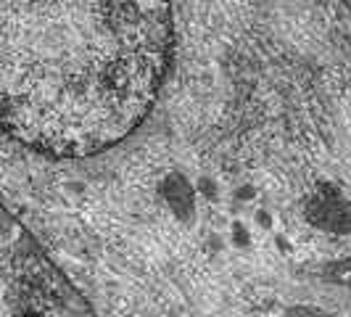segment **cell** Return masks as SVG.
Wrapping results in <instances>:
<instances>
[{
  "mask_svg": "<svg viewBox=\"0 0 351 317\" xmlns=\"http://www.w3.org/2000/svg\"><path fill=\"white\" fill-rule=\"evenodd\" d=\"M3 119L16 141L85 156L151 111L169 56V0H0Z\"/></svg>",
  "mask_w": 351,
  "mask_h": 317,
  "instance_id": "6da1fadb",
  "label": "cell"
}]
</instances>
